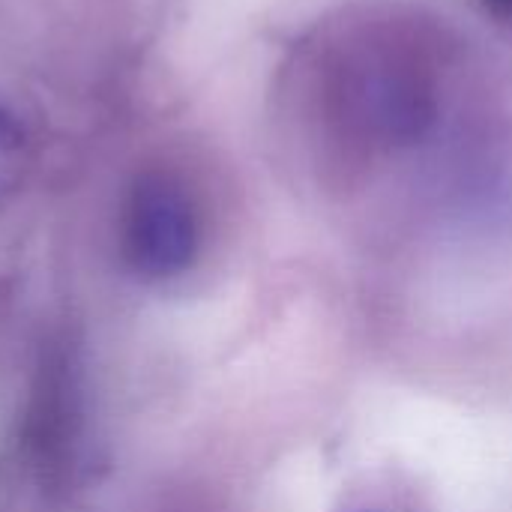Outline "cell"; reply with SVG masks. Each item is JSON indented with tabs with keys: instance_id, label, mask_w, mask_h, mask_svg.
<instances>
[{
	"instance_id": "1",
	"label": "cell",
	"mask_w": 512,
	"mask_h": 512,
	"mask_svg": "<svg viewBox=\"0 0 512 512\" xmlns=\"http://www.w3.org/2000/svg\"><path fill=\"white\" fill-rule=\"evenodd\" d=\"M123 255L141 279H171L198 255V216L180 183L147 174L135 183L123 213Z\"/></svg>"
},
{
	"instance_id": "2",
	"label": "cell",
	"mask_w": 512,
	"mask_h": 512,
	"mask_svg": "<svg viewBox=\"0 0 512 512\" xmlns=\"http://www.w3.org/2000/svg\"><path fill=\"white\" fill-rule=\"evenodd\" d=\"M480 6H483V12H486L495 24L510 27L512 30V0H480Z\"/></svg>"
},
{
	"instance_id": "3",
	"label": "cell",
	"mask_w": 512,
	"mask_h": 512,
	"mask_svg": "<svg viewBox=\"0 0 512 512\" xmlns=\"http://www.w3.org/2000/svg\"><path fill=\"white\" fill-rule=\"evenodd\" d=\"M12 138H15V123H12L9 108H6L3 99H0V144H3V141H12Z\"/></svg>"
}]
</instances>
